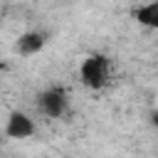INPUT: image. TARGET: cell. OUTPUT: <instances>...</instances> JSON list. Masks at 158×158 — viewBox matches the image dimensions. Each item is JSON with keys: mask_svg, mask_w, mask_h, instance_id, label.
<instances>
[{"mask_svg": "<svg viewBox=\"0 0 158 158\" xmlns=\"http://www.w3.org/2000/svg\"><path fill=\"white\" fill-rule=\"evenodd\" d=\"M44 42H47V40H44V35H42V32H37V30L22 32V35L17 37V42H15V52H17L20 57H32V54L42 52Z\"/></svg>", "mask_w": 158, "mask_h": 158, "instance_id": "obj_4", "label": "cell"}, {"mask_svg": "<svg viewBox=\"0 0 158 158\" xmlns=\"http://www.w3.org/2000/svg\"><path fill=\"white\" fill-rule=\"evenodd\" d=\"M37 109L47 116V118H62L69 109V96L62 86H49L44 91H40L37 96Z\"/></svg>", "mask_w": 158, "mask_h": 158, "instance_id": "obj_2", "label": "cell"}, {"mask_svg": "<svg viewBox=\"0 0 158 158\" xmlns=\"http://www.w3.org/2000/svg\"><path fill=\"white\" fill-rule=\"evenodd\" d=\"M5 133H7L10 138H17V141L30 138V136L35 133V121H32L27 114H22V111H10L7 123H5Z\"/></svg>", "mask_w": 158, "mask_h": 158, "instance_id": "obj_3", "label": "cell"}, {"mask_svg": "<svg viewBox=\"0 0 158 158\" xmlns=\"http://www.w3.org/2000/svg\"><path fill=\"white\" fill-rule=\"evenodd\" d=\"M79 79L91 91H99V89L109 86V81H111V62H109V57L106 54H89L79 64Z\"/></svg>", "mask_w": 158, "mask_h": 158, "instance_id": "obj_1", "label": "cell"}, {"mask_svg": "<svg viewBox=\"0 0 158 158\" xmlns=\"http://www.w3.org/2000/svg\"><path fill=\"white\" fill-rule=\"evenodd\" d=\"M151 123L158 128V109H153V111H151Z\"/></svg>", "mask_w": 158, "mask_h": 158, "instance_id": "obj_6", "label": "cell"}, {"mask_svg": "<svg viewBox=\"0 0 158 158\" xmlns=\"http://www.w3.org/2000/svg\"><path fill=\"white\" fill-rule=\"evenodd\" d=\"M0 69H2V57H0Z\"/></svg>", "mask_w": 158, "mask_h": 158, "instance_id": "obj_7", "label": "cell"}, {"mask_svg": "<svg viewBox=\"0 0 158 158\" xmlns=\"http://www.w3.org/2000/svg\"><path fill=\"white\" fill-rule=\"evenodd\" d=\"M133 17L138 20V25L158 30V0H151V2L141 5V7H136L133 10Z\"/></svg>", "mask_w": 158, "mask_h": 158, "instance_id": "obj_5", "label": "cell"}]
</instances>
